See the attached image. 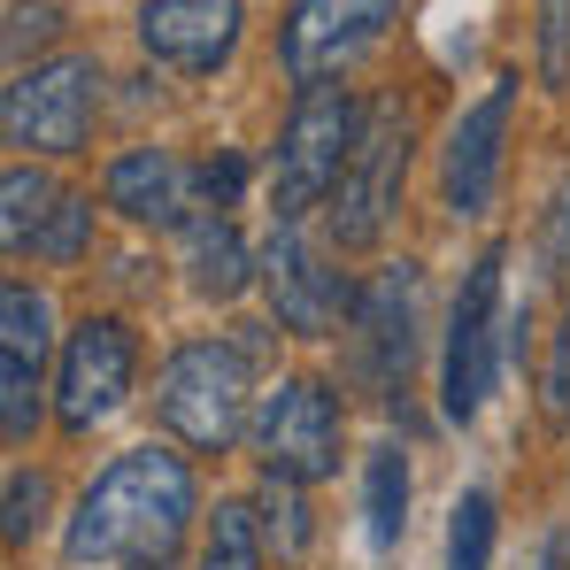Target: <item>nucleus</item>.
Here are the masks:
<instances>
[{
    "mask_svg": "<svg viewBox=\"0 0 570 570\" xmlns=\"http://www.w3.org/2000/svg\"><path fill=\"white\" fill-rule=\"evenodd\" d=\"M186 285L200 301H239L247 285H263V247H247V232L232 224V216H193L186 232Z\"/></svg>",
    "mask_w": 570,
    "mask_h": 570,
    "instance_id": "nucleus-16",
    "label": "nucleus"
},
{
    "mask_svg": "<svg viewBox=\"0 0 570 570\" xmlns=\"http://www.w3.org/2000/svg\"><path fill=\"white\" fill-rule=\"evenodd\" d=\"M100 200L124 216V224H147V232H186L200 216V163H178L170 147H124L100 178Z\"/></svg>",
    "mask_w": 570,
    "mask_h": 570,
    "instance_id": "nucleus-15",
    "label": "nucleus"
},
{
    "mask_svg": "<svg viewBox=\"0 0 570 570\" xmlns=\"http://www.w3.org/2000/svg\"><path fill=\"white\" fill-rule=\"evenodd\" d=\"M247 31V0H147L139 8V47L147 62L178 70V78H208L239 55Z\"/></svg>",
    "mask_w": 570,
    "mask_h": 570,
    "instance_id": "nucleus-14",
    "label": "nucleus"
},
{
    "mask_svg": "<svg viewBox=\"0 0 570 570\" xmlns=\"http://www.w3.org/2000/svg\"><path fill=\"white\" fill-rule=\"evenodd\" d=\"M47 355H55V308L47 293L23 278L0 285V432L8 448H31L39 440V416H47Z\"/></svg>",
    "mask_w": 570,
    "mask_h": 570,
    "instance_id": "nucleus-12",
    "label": "nucleus"
},
{
    "mask_svg": "<svg viewBox=\"0 0 570 570\" xmlns=\"http://www.w3.org/2000/svg\"><path fill=\"white\" fill-rule=\"evenodd\" d=\"M100 62L94 55H47L31 70L8 78L0 94V131L8 147H31V155H78L94 139V116H100Z\"/></svg>",
    "mask_w": 570,
    "mask_h": 570,
    "instance_id": "nucleus-9",
    "label": "nucleus"
},
{
    "mask_svg": "<svg viewBox=\"0 0 570 570\" xmlns=\"http://www.w3.org/2000/svg\"><path fill=\"white\" fill-rule=\"evenodd\" d=\"M263 563H271V532H263L255 493H216V509L200 517V540H193V570H263Z\"/></svg>",
    "mask_w": 570,
    "mask_h": 570,
    "instance_id": "nucleus-17",
    "label": "nucleus"
},
{
    "mask_svg": "<svg viewBox=\"0 0 570 570\" xmlns=\"http://www.w3.org/2000/svg\"><path fill=\"white\" fill-rule=\"evenodd\" d=\"M409 147H416V124H409V100L401 94H379L363 108V139H355V163L332 193V255H363L379 247L385 224L401 216V186H409Z\"/></svg>",
    "mask_w": 570,
    "mask_h": 570,
    "instance_id": "nucleus-7",
    "label": "nucleus"
},
{
    "mask_svg": "<svg viewBox=\"0 0 570 570\" xmlns=\"http://www.w3.org/2000/svg\"><path fill=\"white\" fill-rule=\"evenodd\" d=\"M278 324H232V332H200L186 347L163 355L155 371V424L186 448V455H232L255 432L263 409V363H271Z\"/></svg>",
    "mask_w": 570,
    "mask_h": 570,
    "instance_id": "nucleus-2",
    "label": "nucleus"
},
{
    "mask_svg": "<svg viewBox=\"0 0 570 570\" xmlns=\"http://www.w3.org/2000/svg\"><path fill=\"white\" fill-rule=\"evenodd\" d=\"M55 208H62V186L47 170L8 163V178H0V239H8V255H31V239L47 232Z\"/></svg>",
    "mask_w": 570,
    "mask_h": 570,
    "instance_id": "nucleus-19",
    "label": "nucleus"
},
{
    "mask_svg": "<svg viewBox=\"0 0 570 570\" xmlns=\"http://www.w3.org/2000/svg\"><path fill=\"white\" fill-rule=\"evenodd\" d=\"M416 355H424V271L416 263H385V271L363 278L355 316H347V385L371 409L393 416L409 401Z\"/></svg>",
    "mask_w": 570,
    "mask_h": 570,
    "instance_id": "nucleus-5",
    "label": "nucleus"
},
{
    "mask_svg": "<svg viewBox=\"0 0 570 570\" xmlns=\"http://www.w3.org/2000/svg\"><path fill=\"white\" fill-rule=\"evenodd\" d=\"M401 0H293L278 23V70L308 86H340L385 31H393Z\"/></svg>",
    "mask_w": 570,
    "mask_h": 570,
    "instance_id": "nucleus-11",
    "label": "nucleus"
},
{
    "mask_svg": "<svg viewBox=\"0 0 570 570\" xmlns=\"http://www.w3.org/2000/svg\"><path fill=\"white\" fill-rule=\"evenodd\" d=\"M493 493L463 485L455 509H448V570H493Z\"/></svg>",
    "mask_w": 570,
    "mask_h": 570,
    "instance_id": "nucleus-20",
    "label": "nucleus"
},
{
    "mask_svg": "<svg viewBox=\"0 0 570 570\" xmlns=\"http://www.w3.org/2000/svg\"><path fill=\"white\" fill-rule=\"evenodd\" d=\"M540 263L548 271H570V178L548 200V224H540Z\"/></svg>",
    "mask_w": 570,
    "mask_h": 570,
    "instance_id": "nucleus-27",
    "label": "nucleus"
},
{
    "mask_svg": "<svg viewBox=\"0 0 570 570\" xmlns=\"http://www.w3.org/2000/svg\"><path fill=\"white\" fill-rule=\"evenodd\" d=\"M363 108L347 86H308L293 94V116H285L278 147H271V216L278 224H308L340 178L355 163V139H363Z\"/></svg>",
    "mask_w": 570,
    "mask_h": 570,
    "instance_id": "nucleus-4",
    "label": "nucleus"
},
{
    "mask_svg": "<svg viewBox=\"0 0 570 570\" xmlns=\"http://www.w3.org/2000/svg\"><path fill=\"white\" fill-rule=\"evenodd\" d=\"M247 448H255L263 478H285V485H324V478H340V463H347V401H340V385L316 379V371L271 379Z\"/></svg>",
    "mask_w": 570,
    "mask_h": 570,
    "instance_id": "nucleus-6",
    "label": "nucleus"
},
{
    "mask_svg": "<svg viewBox=\"0 0 570 570\" xmlns=\"http://www.w3.org/2000/svg\"><path fill=\"white\" fill-rule=\"evenodd\" d=\"M509 247H478L463 285H455V308H448V340H440V416L455 432H471L501 385L509 363Z\"/></svg>",
    "mask_w": 570,
    "mask_h": 570,
    "instance_id": "nucleus-3",
    "label": "nucleus"
},
{
    "mask_svg": "<svg viewBox=\"0 0 570 570\" xmlns=\"http://www.w3.org/2000/svg\"><path fill=\"white\" fill-rule=\"evenodd\" d=\"M509 116H517V70H501L485 94L455 116L448 147H440V200L455 224H478L501 193V155H509Z\"/></svg>",
    "mask_w": 570,
    "mask_h": 570,
    "instance_id": "nucleus-13",
    "label": "nucleus"
},
{
    "mask_svg": "<svg viewBox=\"0 0 570 570\" xmlns=\"http://www.w3.org/2000/svg\"><path fill=\"white\" fill-rule=\"evenodd\" d=\"M409 493H416V471H409V448L401 440H379L363 455V540L393 556L401 532H409Z\"/></svg>",
    "mask_w": 570,
    "mask_h": 570,
    "instance_id": "nucleus-18",
    "label": "nucleus"
},
{
    "mask_svg": "<svg viewBox=\"0 0 570 570\" xmlns=\"http://www.w3.org/2000/svg\"><path fill=\"white\" fill-rule=\"evenodd\" d=\"M540 86H570V0H540Z\"/></svg>",
    "mask_w": 570,
    "mask_h": 570,
    "instance_id": "nucleus-25",
    "label": "nucleus"
},
{
    "mask_svg": "<svg viewBox=\"0 0 570 570\" xmlns=\"http://www.w3.org/2000/svg\"><path fill=\"white\" fill-rule=\"evenodd\" d=\"M86 247H94V193H62V208L47 216V232L31 239V263H86Z\"/></svg>",
    "mask_w": 570,
    "mask_h": 570,
    "instance_id": "nucleus-22",
    "label": "nucleus"
},
{
    "mask_svg": "<svg viewBox=\"0 0 570 570\" xmlns=\"http://www.w3.org/2000/svg\"><path fill=\"white\" fill-rule=\"evenodd\" d=\"M540 570H570V532H556V540H548V563Z\"/></svg>",
    "mask_w": 570,
    "mask_h": 570,
    "instance_id": "nucleus-28",
    "label": "nucleus"
},
{
    "mask_svg": "<svg viewBox=\"0 0 570 570\" xmlns=\"http://www.w3.org/2000/svg\"><path fill=\"white\" fill-rule=\"evenodd\" d=\"M47 509H55V478L31 471V463H16V471H8V517H0L8 548H23V540L47 524Z\"/></svg>",
    "mask_w": 570,
    "mask_h": 570,
    "instance_id": "nucleus-23",
    "label": "nucleus"
},
{
    "mask_svg": "<svg viewBox=\"0 0 570 570\" xmlns=\"http://www.w3.org/2000/svg\"><path fill=\"white\" fill-rule=\"evenodd\" d=\"M355 293L363 285L340 271V255L316 247L301 224H278L263 239V301H271V324L285 340H340L355 316Z\"/></svg>",
    "mask_w": 570,
    "mask_h": 570,
    "instance_id": "nucleus-10",
    "label": "nucleus"
},
{
    "mask_svg": "<svg viewBox=\"0 0 570 570\" xmlns=\"http://www.w3.org/2000/svg\"><path fill=\"white\" fill-rule=\"evenodd\" d=\"M131 385H139V332L124 316H78L62 332V355H55L62 440H94L100 424H116L131 409Z\"/></svg>",
    "mask_w": 570,
    "mask_h": 570,
    "instance_id": "nucleus-8",
    "label": "nucleus"
},
{
    "mask_svg": "<svg viewBox=\"0 0 570 570\" xmlns=\"http://www.w3.org/2000/svg\"><path fill=\"white\" fill-rule=\"evenodd\" d=\"M200 478L186 448L139 440L108 455L78 509L62 517V563L70 570H131V563H178V548L200 540Z\"/></svg>",
    "mask_w": 570,
    "mask_h": 570,
    "instance_id": "nucleus-1",
    "label": "nucleus"
},
{
    "mask_svg": "<svg viewBox=\"0 0 570 570\" xmlns=\"http://www.w3.org/2000/svg\"><path fill=\"white\" fill-rule=\"evenodd\" d=\"M131 570H178V563H131Z\"/></svg>",
    "mask_w": 570,
    "mask_h": 570,
    "instance_id": "nucleus-29",
    "label": "nucleus"
},
{
    "mask_svg": "<svg viewBox=\"0 0 570 570\" xmlns=\"http://www.w3.org/2000/svg\"><path fill=\"white\" fill-rule=\"evenodd\" d=\"M301 493L308 485H285V478H263L255 485V509H263V532H271L278 563H301V548H308V501Z\"/></svg>",
    "mask_w": 570,
    "mask_h": 570,
    "instance_id": "nucleus-21",
    "label": "nucleus"
},
{
    "mask_svg": "<svg viewBox=\"0 0 570 570\" xmlns=\"http://www.w3.org/2000/svg\"><path fill=\"white\" fill-rule=\"evenodd\" d=\"M540 416L556 432H570V301L556 316V332H548V355H540Z\"/></svg>",
    "mask_w": 570,
    "mask_h": 570,
    "instance_id": "nucleus-24",
    "label": "nucleus"
},
{
    "mask_svg": "<svg viewBox=\"0 0 570 570\" xmlns=\"http://www.w3.org/2000/svg\"><path fill=\"white\" fill-rule=\"evenodd\" d=\"M55 31H62V8H55V0H16V8H8V62L23 70V55L47 47Z\"/></svg>",
    "mask_w": 570,
    "mask_h": 570,
    "instance_id": "nucleus-26",
    "label": "nucleus"
}]
</instances>
